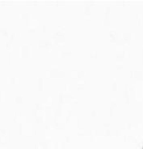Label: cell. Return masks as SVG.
<instances>
[{
    "label": "cell",
    "mask_w": 143,
    "mask_h": 149,
    "mask_svg": "<svg viewBox=\"0 0 143 149\" xmlns=\"http://www.w3.org/2000/svg\"><path fill=\"white\" fill-rule=\"evenodd\" d=\"M142 149H143V146H142Z\"/></svg>",
    "instance_id": "6da1fadb"
}]
</instances>
